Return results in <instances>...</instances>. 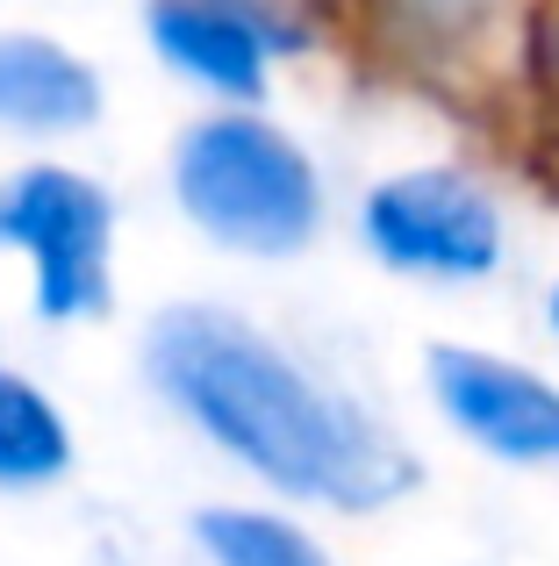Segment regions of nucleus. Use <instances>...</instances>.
<instances>
[{
  "label": "nucleus",
  "mask_w": 559,
  "mask_h": 566,
  "mask_svg": "<svg viewBox=\"0 0 559 566\" xmlns=\"http://www.w3.org/2000/svg\"><path fill=\"white\" fill-rule=\"evenodd\" d=\"M137 374L187 438H201L266 502L366 524L423 488V452L409 430L359 380L238 302L180 294L151 308Z\"/></svg>",
  "instance_id": "obj_1"
},
{
  "label": "nucleus",
  "mask_w": 559,
  "mask_h": 566,
  "mask_svg": "<svg viewBox=\"0 0 559 566\" xmlns=\"http://www.w3.org/2000/svg\"><path fill=\"white\" fill-rule=\"evenodd\" d=\"M166 201L238 265H294L330 230V172L273 108H194L166 144Z\"/></svg>",
  "instance_id": "obj_2"
},
{
  "label": "nucleus",
  "mask_w": 559,
  "mask_h": 566,
  "mask_svg": "<svg viewBox=\"0 0 559 566\" xmlns=\"http://www.w3.org/2000/svg\"><path fill=\"white\" fill-rule=\"evenodd\" d=\"M351 237L402 287L474 294L503 280L509 251H517V216L481 158L437 151L373 172L351 201Z\"/></svg>",
  "instance_id": "obj_3"
},
{
  "label": "nucleus",
  "mask_w": 559,
  "mask_h": 566,
  "mask_svg": "<svg viewBox=\"0 0 559 566\" xmlns=\"http://www.w3.org/2000/svg\"><path fill=\"white\" fill-rule=\"evenodd\" d=\"M0 259L22 265L29 316L43 331H86L115 316L123 193L72 151H29L0 172Z\"/></svg>",
  "instance_id": "obj_4"
},
{
  "label": "nucleus",
  "mask_w": 559,
  "mask_h": 566,
  "mask_svg": "<svg viewBox=\"0 0 559 566\" xmlns=\"http://www.w3.org/2000/svg\"><path fill=\"white\" fill-rule=\"evenodd\" d=\"M531 0H337V51L431 108L503 123Z\"/></svg>",
  "instance_id": "obj_5"
},
{
  "label": "nucleus",
  "mask_w": 559,
  "mask_h": 566,
  "mask_svg": "<svg viewBox=\"0 0 559 566\" xmlns=\"http://www.w3.org/2000/svg\"><path fill=\"white\" fill-rule=\"evenodd\" d=\"M137 36L194 108H273L280 72L337 51V0H137Z\"/></svg>",
  "instance_id": "obj_6"
},
{
  "label": "nucleus",
  "mask_w": 559,
  "mask_h": 566,
  "mask_svg": "<svg viewBox=\"0 0 559 566\" xmlns=\"http://www.w3.org/2000/svg\"><path fill=\"white\" fill-rule=\"evenodd\" d=\"M423 401L474 459L509 473H559V374L495 345H431Z\"/></svg>",
  "instance_id": "obj_7"
},
{
  "label": "nucleus",
  "mask_w": 559,
  "mask_h": 566,
  "mask_svg": "<svg viewBox=\"0 0 559 566\" xmlns=\"http://www.w3.org/2000/svg\"><path fill=\"white\" fill-rule=\"evenodd\" d=\"M108 123V72L86 43L43 22H0V137L72 151Z\"/></svg>",
  "instance_id": "obj_8"
},
{
  "label": "nucleus",
  "mask_w": 559,
  "mask_h": 566,
  "mask_svg": "<svg viewBox=\"0 0 559 566\" xmlns=\"http://www.w3.org/2000/svg\"><path fill=\"white\" fill-rule=\"evenodd\" d=\"M80 467V423L29 366L0 352V495H51Z\"/></svg>",
  "instance_id": "obj_9"
},
{
  "label": "nucleus",
  "mask_w": 559,
  "mask_h": 566,
  "mask_svg": "<svg viewBox=\"0 0 559 566\" xmlns=\"http://www.w3.org/2000/svg\"><path fill=\"white\" fill-rule=\"evenodd\" d=\"M187 545H194L201 566H337L316 516L287 510V502H266V495L201 502L187 516Z\"/></svg>",
  "instance_id": "obj_10"
},
{
  "label": "nucleus",
  "mask_w": 559,
  "mask_h": 566,
  "mask_svg": "<svg viewBox=\"0 0 559 566\" xmlns=\"http://www.w3.org/2000/svg\"><path fill=\"white\" fill-rule=\"evenodd\" d=\"M503 123L517 129L531 151L559 158V0H531V22L517 43V72H509Z\"/></svg>",
  "instance_id": "obj_11"
},
{
  "label": "nucleus",
  "mask_w": 559,
  "mask_h": 566,
  "mask_svg": "<svg viewBox=\"0 0 559 566\" xmlns=\"http://www.w3.org/2000/svg\"><path fill=\"white\" fill-rule=\"evenodd\" d=\"M538 323H546V337H552V352H559V273H552L546 302H538Z\"/></svg>",
  "instance_id": "obj_12"
}]
</instances>
